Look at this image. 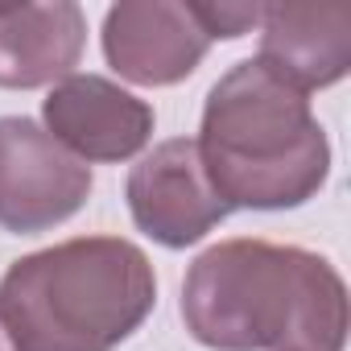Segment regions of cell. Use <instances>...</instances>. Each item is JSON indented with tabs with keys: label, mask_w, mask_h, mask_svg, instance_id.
Segmentation results:
<instances>
[{
	"label": "cell",
	"mask_w": 351,
	"mask_h": 351,
	"mask_svg": "<svg viewBox=\"0 0 351 351\" xmlns=\"http://www.w3.org/2000/svg\"><path fill=\"white\" fill-rule=\"evenodd\" d=\"M91 195V165L38 120L0 116V228L38 236L66 223Z\"/></svg>",
	"instance_id": "4"
},
{
	"label": "cell",
	"mask_w": 351,
	"mask_h": 351,
	"mask_svg": "<svg viewBox=\"0 0 351 351\" xmlns=\"http://www.w3.org/2000/svg\"><path fill=\"white\" fill-rule=\"evenodd\" d=\"M87 46V17L71 0L0 5V87L34 91L75 75Z\"/></svg>",
	"instance_id": "9"
},
{
	"label": "cell",
	"mask_w": 351,
	"mask_h": 351,
	"mask_svg": "<svg viewBox=\"0 0 351 351\" xmlns=\"http://www.w3.org/2000/svg\"><path fill=\"white\" fill-rule=\"evenodd\" d=\"M182 322L215 351H343L347 285L318 252L223 240L191 265Z\"/></svg>",
	"instance_id": "1"
},
{
	"label": "cell",
	"mask_w": 351,
	"mask_h": 351,
	"mask_svg": "<svg viewBox=\"0 0 351 351\" xmlns=\"http://www.w3.org/2000/svg\"><path fill=\"white\" fill-rule=\"evenodd\" d=\"M261 62L293 83L318 91L351 71V9L347 5H261Z\"/></svg>",
	"instance_id": "8"
},
{
	"label": "cell",
	"mask_w": 351,
	"mask_h": 351,
	"mask_svg": "<svg viewBox=\"0 0 351 351\" xmlns=\"http://www.w3.org/2000/svg\"><path fill=\"white\" fill-rule=\"evenodd\" d=\"M211 38L186 0H124L104 17V58L136 87H173L199 71Z\"/></svg>",
	"instance_id": "6"
},
{
	"label": "cell",
	"mask_w": 351,
	"mask_h": 351,
	"mask_svg": "<svg viewBox=\"0 0 351 351\" xmlns=\"http://www.w3.org/2000/svg\"><path fill=\"white\" fill-rule=\"evenodd\" d=\"M199 153L228 211H285L310 203L330 173V141L306 91L261 58L236 62L207 95Z\"/></svg>",
	"instance_id": "2"
},
{
	"label": "cell",
	"mask_w": 351,
	"mask_h": 351,
	"mask_svg": "<svg viewBox=\"0 0 351 351\" xmlns=\"http://www.w3.org/2000/svg\"><path fill=\"white\" fill-rule=\"evenodd\" d=\"M124 195L136 228L165 248H191L228 219L195 136H173L145 153L128 173Z\"/></svg>",
	"instance_id": "5"
},
{
	"label": "cell",
	"mask_w": 351,
	"mask_h": 351,
	"mask_svg": "<svg viewBox=\"0 0 351 351\" xmlns=\"http://www.w3.org/2000/svg\"><path fill=\"white\" fill-rule=\"evenodd\" d=\"M203 34L211 42L219 38H244L248 29L261 25V5H191Z\"/></svg>",
	"instance_id": "10"
},
{
	"label": "cell",
	"mask_w": 351,
	"mask_h": 351,
	"mask_svg": "<svg viewBox=\"0 0 351 351\" xmlns=\"http://www.w3.org/2000/svg\"><path fill=\"white\" fill-rule=\"evenodd\" d=\"M0 351H17V343H13V335H9V326H5V318H0Z\"/></svg>",
	"instance_id": "11"
},
{
	"label": "cell",
	"mask_w": 351,
	"mask_h": 351,
	"mask_svg": "<svg viewBox=\"0 0 351 351\" xmlns=\"http://www.w3.org/2000/svg\"><path fill=\"white\" fill-rule=\"evenodd\" d=\"M42 120L79 161H128L153 136V108L104 75H66L54 83Z\"/></svg>",
	"instance_id": "7"
},
{
	"label": "cell",
	"mask_w": 351,
	"mask_h": 351,
	"mask_svg": "<svg viewBox=\"0 0 351 351\" xmlns=\"http://www.w3.org/2000/svg\"><path fill=\"white\" fill-rule=\"evenodd\" d=\"M153 302V265L120 236L62 240L13 261L0 277V318L17 351H112Z\"/></svg>",
	"instance_id": "3"
}]
</instances>
